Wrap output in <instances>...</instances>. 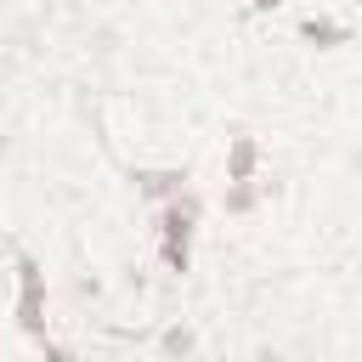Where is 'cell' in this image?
<instances>
[{
	"instance_id": "6da1fadb",
	"label": "cell",
	"mask_w": 362,
	"mask_h": 362,
	"mask_svg": "<svg viewBox=\"0 0 362 362\" xmlns=\"http://www.w3.org/2000/svg\"><path fill=\"white\" fill-rule=\"evenodd\" d=\"M17 272H23V300H17V317H23V328H28L34 339H45V317H40L45 283H40V266H34V260H23Z\"/></svg>"
},
{
	"instance_id": "7a4b0ae2",
	"label": "cell",
	"mask_w": 362,
	"mask_h": 362,
	"mask_svg": "<svg viewBox=\"0 0 362 362\" xmlns=\"http://www.w3.org/2000/svg\"><path fill=\"white\" fill-rule=\"evenodd\" d=\"M181 181H187L181 170H141V175H136V187H141L147 198H175V192H181Z\"/></svg>"
},
{
	"instance_id": "3957f363",
	"label": "cell",
	"mask_w": 362,
	"mask_h": 362,
	"mask_svg": "<svg viewBox=\"0 0 362 362\" xmlns=\"http://www.w3.org/2000/svg\"><path fill=\"white\" fill-rule=\"evenodd\" d=\"M249 170H255V141H238L232 147V181H249Z\"/></svg>"
},
{
	"instance_id": "277c9868",
	"label": "cell",
	"mask_w": 362,
	"mask_h": 362,
	"mask_svg": "<svg viewBox=\"0 0 362 362\" xmlns=\"http://www.w3.org/2000/svg\"><path fill=\"white\" fill-rule=\"evenodd\" d=\"M255 6H260V11H272V6H277V0H255Z\"/></svg>"
}]
</instances>
